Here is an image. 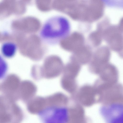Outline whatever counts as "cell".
I'll use <instances>...</instances> for the list:
<instances>
[{
	"mask_svg": "<svg viewBox=\"0 0 123 123\" xmlns=\"http://www.w3.org/2000/svg\"><path fill=\"white\" fill-rule=\"evenodd\" d=\"M5 113V110L4 107L0 106V117Z\"/></svg>",
	"mask_w": 123,
	"mask_h": 123,
	"instance_id": "7",
	"label": "cell"
},
{
	"mask_svg": "<svg viewBox=\"0 0 123 123\" xmlns=\"http://www.w3.org/2000/svg\"><path fill=\"white\" fill-rule=\"evenodd\" d=\"M10 119V115L5 113L0 117V121L1 123H6L9 122Z\"/></svg>",
	"mask_w": 123,
	"mask_h": 123,
	"instance_id": "6",
	"label": "cell"
},
{
	"mask_svg": "<svg viewBox=\"0 0 123 123\" xmlns=\"http://www.w3.org/2000/svg\"><path fill=\"white\" fill-rule=\"evenodd\" d=\"M62 60L56 57H50L44 61L43 67V74L46 78H54L59 75L63 68Z\"/></svg>",
	"mask_w": 123,
	"mask_h": 123,
	"instance_id": "2",
	"label": "cell"
},
{
	"mask_svg": "<svg viewBox=\"0 0 123 123\" xmlns=\"http://www.w3.org/2000/svg\"><path fill=\"white\" fill-rule=\"evenodd\" d=\"M7 66L6 61L0 55V79L5 74L7 70Z\"/></svg>",
	"mask_w": 123,
	"mask_h": 123,
	"instance_id": "5",
	"label": "cell"
},
{
	"mask_svg": "<svg viewBox=\"0 0 123 123\" xmlns=\"http://www.w3.org/2000/svg\"><path fill=\"white\" fill-rule=\"evenodd\" d=\"M71 29L70 23L67 18L60 15H54L43 23L39 31V37L44 43L55 45L69 36Z\"/></svg>",
	"mask_w": 123,
	"mask_h": 123,
	"instance_id": "1",
	"label": "cell"
},
{
	"mask_svg": "<svg viewBox=\"0 0 123 123\" xmlns=\"http://www.w3.org/2000/svg\"><path fill=\"white\" fill-rule=\"evenodd\" d=\"M17 50V46L14 43L7 42L4 43L1 48L2 54L7 57H11L15 54Z\"/></svg>",
	"mask_w": 123,
	"mask_h": 123,
	"instance_id": "4",
	"label": "cell"
},
{
	"mask_svg": "<svg viewBox=\"0 0 123 123\" xmlns=\"http://www.w3.org/2000/svg\"><path fill=\"white\" fill-rule=\"evenodd\" d=\"M43 116L45 123H67L68 115L67 109L63 107H54Z\"/></svg>",
	"mask_w": 123,
	"mask_h": 123,
	"instance_id": "3",
	"label": "cell"
}]
</instances>
